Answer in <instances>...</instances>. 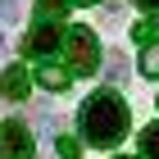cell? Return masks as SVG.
I'll use <instances>...</instances> for the list:
<instances>
[{"label":"cell","instance_id":"1","mask_svg":"<svg viewBox=\"0 0 159 159\" xmlns=\"http://www.w3.org/2000/svg\"><path fill=\"white\" fill-rule=\"evenodd\" d=\"M127 105H123L118 91H96V96L82 100V114H77V123H82V136L91 141V146L100 150H114L127 136Z\"/></svg>","mask_w":159,"mask_h":159},{"label":"cell","instance_id":"2","mask_svg":"<svg viewBox=\"0 0 159 159\" xmlns=\"http://www.w3.org/2000/svg\"><path fill=\"white\" fill-rule=\"evenodd\" d=\"M64 50H68V73H96L100 68V46L91 27H68Z\"/></svg>","mask_w":159,"mask_h":159},{"label":"cell","instance_id":"3","mask_svg":"<svg viewBox=\"0 0 159 159\" xmlns=\"http://www.w3.org/2000/svg\"><path fill=\"white\" fill-rule=\"evenodd\" d=\"M0 155L5 159H32V132L18 118L0 123Z\"/></svg>","mask_w":159,"mask_h":159},{"label":"cell","instance_id":"4","mask_svg":"<svg viewBox=\"0 0 159 159\" xmlns=\"http://www.w3.org/2000/svg\"><path fill=\"white\" fill-rule=\"evenodd\" d=\"M59 46H64V32H59L55 23H37V27L23 37V50H27V55H37V59H46L50 50H59Z\"/></svg>","mask_w":159,"mask_h":159},{"label":"cell","instance_id":"5","mask_svg":"<svg viewBox=\"0 0 159 159\" xmlns=\"http://www.w3.org/2000/svg\"><path fill=\"white\" fill-rule=\"evenodd\" d=\"M32 82H37V77H27V68H23V64H14V68H5V77H0V91H5L9 100H23Z\"/></svg>","mask_w":159,"mask_h":159},{"label":"cell","instance_id":"6","mask_svg":"<svg viewBox=\"0 0 159 159\" xmlns=\"http://www.w3.org/2000/svg\"><path fill=\"white\" fill-rule=\"evenodd\" d=\"M37 82L46 86V91H68V86H73V73L59 68V64H41V68H37Z\"/></svg>","mask_w":159,"mask_h":159},{"label":"cell","instance_id":"7","mask_svg":"<svg viewBox=\"0 0 159 159\" xmlns=\"http://www.w3.org/2000/svg\"><path fill=\"white\" fill-rule=\"evenodd\" d=\"M141 155H146V159H159V123H150L146 132H141Z\"/></svg>","mask_w":159,"mask_h":159},{"label":"cell","instance_id":"8","mask_svg":"<svg viewBox=\"0 0 159 159\" xmlns=\"http://www.w3.org/2000/svg\"><path fill=\"white\" fill-rule=\"evenodd\" d=\"M64 5H73V0H37V14H41V23H55L64 14Z\"/></svg>","mask_w":159,"mask_h":159},{"label":"cell","instance_id":"9","mask_svg":"<svg viewBox=\"0 0 159 159\" xmlns=\"http://www.w3.org/2000/svg\"><path fill=\"white\" fill-rule=\"evenodd\" d=\"M55 150H59V159H82V146H77V141H73V136H55Z\"/></svg>","mask_w":159,"mask_h":159},{"label":"cell","instance_id":"10","mask_svg":"<svg viewBox=\"0 0 159 159\" xmlns=\"http://www.w3.org/2000/svg\"><path fill=\"white\" fill-rule=\"evenodd\" d=\"M141 73H146V77H159V41H150V50L141 55Z\"/></svg>","mask_w":159,"mask_h":159},{"label":"cell","instance_id":"11","mask_svg":"<svg viewBox=\"0 0 159 159\" xmlns=\"http://www.w3.org/2000/svg\"><path fill=\"white\" fill-rule=\"evenodd\" d=\"M105 77H109V82H123V77H127V59H123V55H109V64H105Z\"/></svg>","mask_w":159,"mask_h":159},{"label":"cell","instance_id":"12","mask_svg":"<svg viewBox=\"0 0 159 159\" xmlns=\"http://www.w3.org/2000/svg\"><path fill=\"white\" fill-rule=\"evenodd\" d=\"M18 18V0H0V23H14Z\"/></svg>","mask_w":159,"mask_h":159},{"label":"cell","instance_id":"13","mask_svg":"<svg viewBox=\"0 0 159 159\" xmlns=\"http://www.w3.org/2000/svg\"><path fill=\"white\" fill-rule=\"evenodd\" d=\"M132 37H136V41H159V37H155V23H136Z\"/></svg>","mask_w":159,"mask_h":159},{"label":"cell","instance_id":"14","mask_svg":"<svg viewBox=\"0 0 159 159\" xmlns=\"http://www.w3.org/2000/svg\"><path fill=\"white\" fill-rule=\"evenodd\" d=\"M141 9H150V14H159V0H136Z\"/></svg>","mask_w":159,"mask_h":159},{"label":"cell","instance_id":"15","mask_svg":"<svg viewBox=\"0 0 159 159\" xmlns=\"http://www.w3.org/2000/svg\"><path fill=\"white\" fill-rule=\"evenodd\" d=\"M73 5H100V0H73Z\"/></svg>","mask_w":159,"mask_h":159},{"label":"cell","instance_id":"16","mask_svg":"<svg viewBox=\"0 0 159 159\" xmlns=\"http://www.w3.org/2000/svg\"><path fill=\"white\" fill-rule=\"evenodd\" d=\"M0 159H5V155H0Z\"/></svg>","mask_w":159,"mask_h":159}]
</instances>
